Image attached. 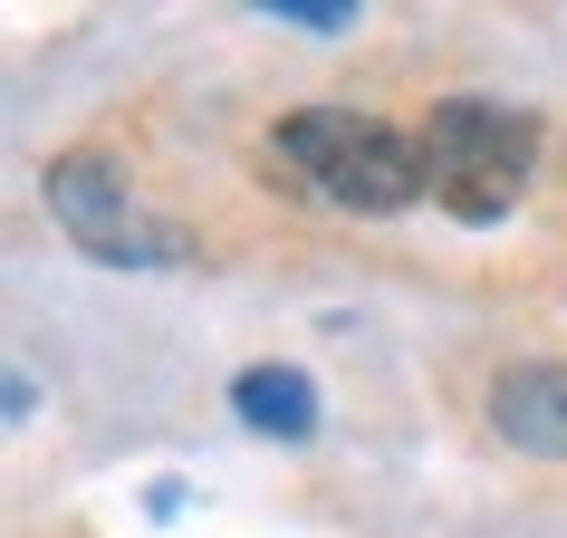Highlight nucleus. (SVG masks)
<instances>
[{
	"label": "nucleus",
	"instance_id": "5",
	"mask_svg": "<svg viewBox=\"0 0 567 538\" xmlns=\"http://www.w3.org/2000/svg\"><path fill=\"white\" fill-rule=\"evenodd\" d=\"M231 414L269 443H308L318 433V385H308L299 365H240L231 375Z\"/></svg>",
	"mask_w": 567,
	"mask_h": 538
},
{
	"label": "nucleus",
	"instance_id": "4",
	"mask_svg": "<svg viewBox=\"0 0 567 538\" xmlns=\"http://www.w3.org/2000/svg\"><path fill=\"white\" fill-rule=\"evenodd\" d=\"M491 433L529 462H567V365H501L491 375Z\"/></svg>",
	"mask_w": 567,
	"mask_h": 538
},
{
	"label": "nucleus",
	"instance_id": "6",
	"mask_svg": "<svg viewBox=\"0 0 567 538\" xmlns=\"http://www.w3.org/2000/svg\"><path fill=\"white\" fill-rule=\"evenodd\" d=\"M279 30H318V39H337V30H357V0H260Z\"/></svg>",
	"mask_w": 567,
	"mask_h": 538
},
{
	"label": "nucleus",
	"instance_id": "1",
	"mask_svg": "<svg viewBox=\"0 0 567 538\" xmlns=\"http://www.w3.org/2000/svg\"><path fill=\"white\" fill-rule=\"evenodd\" d=\"M269 154L299 174V193L337 211H365V221H385V211H414L433 193V164H423V135L385 116H357V106H299V116H279Z\"/></svg>",
	"mask_w": 567,
	"mask_h": 538
},
{
	"label": "nucleus",
	"instance_id": "2",
	"mask_svg": "<svg viewBox=\"0 0 567 538\" xmlns=\"http://www.w3.org/2000/svg\"><path fill=\"white\" fill-rule=\"evenodd\" d=\"M414 135H423V164H433V203H443L452 221H501V211L529 193V164H538V116L529 106L443 96Z\"/></svg>",
	"mask_w": 567,
	"mask_h": 538
},
{
	"label": "nucleus",
	"instance_id": "3",
	"mask_svg": "<svg viewBox=\"0 0 567 538\" xmlns=\"http://www.w3.org/2000/svg\"><path fill=\"white\" fill-rule=\"evenodd\" d=\"M39 193H49V221H59L87 260H106V269H174V260H193L183 221H174V211H154L145 193L125 183V164H116V154H96V145L49 154Z\"/></svg>",
	"mask_w": 567,
	"mask_h": 538
}]
</instances>
